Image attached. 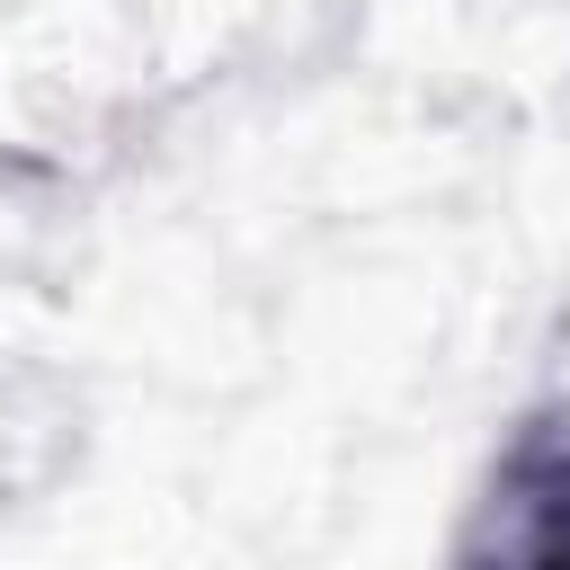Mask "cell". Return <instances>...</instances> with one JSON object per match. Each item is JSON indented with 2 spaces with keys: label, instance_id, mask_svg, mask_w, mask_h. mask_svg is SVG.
<instances>
[{
  "label": "cell",
  "instance_id": "1",
  "mask_svg": "<svg viewBox=\"0 0 570 570\" xmlns=\"http://www.w3.org/2000/svg\"><path fill=\"white\" fill-rule=\"evenodd\" d=\"M445 570H570V392L508 419Z\"/></svg>",
  "mask_w": 570,
  "mask_h": 570
}]
</instances>
